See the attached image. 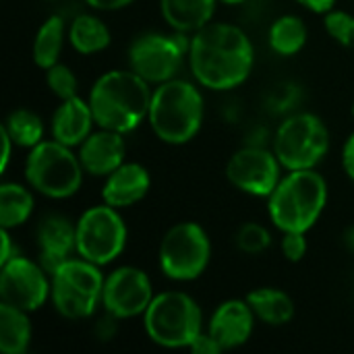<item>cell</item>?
<instances>
[{"label":"cell","mask_w":354,"mask_h":354,"mask_svg":"<svg viewBox=\"0 0 354 354\" xmlns=\"http://www.w3.org/2000/svg\"><path fill=\"white\" fill-rule=\"evenodd\" d=\"M31 344L29 313L8 303L0 305V351L4 354H25Z\"/></svg>","instance_id":"cell-24"},{"label":"cell","mask_w":354,"mask_h":354,"mask_svg":"<svg viewBox=\"0 0 354 354\" xmlns=\"http://www.w3.org/2000/svg\"><path fill=\"white\" fill-rule=\"evenodd\" d=\"M46 83L58 100H71L79 95V81L71 66L56 62L46 71Z\"/></svg>","instance_id":"cell-30"},{"label":"cell","mask_w":354,"mask_h":354,"mask_svg":"<svg viewBox=\"0 0 354 354\" xmlns=\"http://www.w3.org/2000/svg\"><path fill=\"white\" fill-rule=\"evenodd\" d=\"M93 124H95V118L87 100L79 95L71 100H60V106L54 110L52 122H50L52 139L68 147H77L91 135Z\"/></svg>","instance_id":"cell-19"},{"label":"cell","mask_w":354,"mask_h":354,"mask_svg":"<svg viewBox=\"0 0 354 354\" xmlns=\"http://www.w3.org/2000/svg\"><path fill=\"white\" fill-rule=\"evenodd\" d=\"M52 2H54V0H52Z\"/></svg>","instance_id":"cell-41"},{"label":"cell","mask_w":354,"mask_h":354,"mask_svg":"<svg viewBox=\"0 0 354 354\" xmlns=\"http://www.w3.org/2000/svg\"><path fill=\"white\" fill-rule=\"evenodd\" d=\"M342 168H344L346 176L354 180V133L346 139V143L342 147Z\"/></svg>","instance_id":"cell-34"},{"label":"cell","mask_w":354,"mask_h":354,"mask_svg":"<svg viewBox=\"0 0 354 354\" xmlns=\"http://www.w3.org/2000/svg\"><path fill=\"white\" fill-rule=\"evenodd\" d=\"M353 116H354V102H353Z\"/></svg>","instance_id":"cell-40"},{"label":"cell","mask_w":354,"mask_h":354,"mask_svg":"<svg viewBox=\"0 0 354 354\" xmlns=\"http://www.w3.org/2000/svg\"><path fill=\"white\" fill-rule=\"evenodd\" d=\"M268 39L278 56H295L307 44V25L297 15H282L272 23Z\"/></svg>","instance_id":"cell-26"},{"label":"cell","mask_w":354,"mask_h":354,"mask_svg":"<svg viewBox=\"0 0 354 354\" xmlns=\"http://www.w3.org/2000/svg\"><path fill=\"white\" fill-rule=\"evenodd\" d=\"M110 41H112V33L108 25L95 15L83 12L75 17L68 25V44L73 46V50H77L83 56L104 52L110 46Z\"/></svg>","instance_id":"cell-22"},{"label":"cell","mask_w":354,"mask_h":354,"mask_svg":"<svg viewBox=\"0 0 354 354\" xmlns=\"http://www.w3.org/2000/svg\"><path fill=\"white\" fill-rule=\"evenodd\" d=\"M77 226V255L104 268L116 261L127 247V224L120 209L102 203L85 209Z\"/></svg>","instance_id":"cell-10"},{"label":"cell","mask_w":354,"mask_h":354,"mask_svg":"<svg viewBox=\"0 0 354 354\" xmlns=\"http://www.w3.org/2000/svg\"><path fill=\"white\" fill-rule=\"evenodd\" d=\"M153 297L156 292L149 276L139 268L122 266L106 276L102 307L116 319H133L143 317Z\"/></svg>","instance_id":"cell-14"},{"label":"cell","mask_w":354,"mask_h":354,"mask_svg":"<svg viewBox=\"0 0 354 354\" xmlns=\"http://www.w3.org/2000/svg\"><path fill=\"white\" fill-rule=\"evenodd\" d=\"M131 2L135 0H85V4L91 6L93 10H120Z\"/></svg>","instance_id":"cell-35"},{"label":"cell","mask_w":354,"mask_h":354,"mask_svg":"<svg viewBox=\"0 0 354 354\" xmlns=\"http://www.w3.org/2000/svg\"><path fill=\"white\" fill-rule=\"evenodd\" d=\"M39 266L52 276L73 253H77V226L60 214L46 216L37 226Z\"/></svg>","instance_id":"cell-16"},{"label":"cell","mask_w":354,"mask_h":354,"mask_svg":"<svg viewBox=\"0 0 354 354\" xmlns=\"http://www.w3.org/2000/svg\"><path fill=\"white\" fill-rule=\"evenodd\" d=\"M35 207V197L31 187H23L19 183H2L0 185V228L12 230L23 226Z\"/></svg>","instance_id":"cell-25"},{"label":"cell","mask_w":354,"mask_h":354,"mask_svg":"<svg viewBox=\"0 0 354 354\" xmlns=\"http://www.w3.org/2000/svg\"><path fill=\"white\" fill-rule=\"evenodd\" d=\"M324 27L332 39L344 48H354V15L332 8L324 15Z\"/></svg>","instance_id":"cell-29"},{"label":"cell","mask_w":354,"mask_h":354,"mask_svg":"<svg viewBox=\"0 0 354 354\" xmlns=\"http://www.w3.org/2000/svg\"><path fill=\"white\" fill-rule=\"evenodd\" d=\"M83 174L79 153L75 156L73 147L56 139L37 143L29 149L25 160L27 185L50 199H68L79 193Z\"/></svg>","instance_id":"cell-6"},{"label":"cell","mask_w":354,"mask_h":354,"mask_svg":"<svg viewBox=\"0 0 354 354\" xmlns=\"http://www.w3.org/2000/svg\"><path fill=\"white\" fill-rule=\"evenodd\" d=\"M124 156H127L124 135L110 129H100L91 133L79 145V160L83 164V170L91 176L106 178L118 166L124 164Z\"/></svg>","instance_id":"cell-17"},{"label":"cell","mask_w":354,"mask_h":354,"mask_svg":"<svg viewBox=\"0 0 354 354\" xmlns=\"http://www.w3.org/2000/svg\"><path fill=\"white\" fill-rule=\"evenodd\" d=\"M149 189V170L139 162H124L112 174L106 176L102 187V201L116 209H127L143 201Z\"/></svg>","instance_id":"cell-18"},{"label":"cell","mask_w":354,"mask_h":354,"mask_svg":"<svg viewBox=\"0 0 354 354\" xmlns=\"http://www.w3.org/2000/svg\"><path fill=\"white\" fill-rule=\"evenodd\" d=\"M220 0H160L164 21L180 33H195L212 23Z\"/></svg>","instance_id":"cell-20"},{"label":"cell","mask_w":354,"mask_h":354,"mask_svg":"<svg viewBox=\"0 0 354 354\" xmlns=\"http://www.w3.org/2000/svg\"><path fill=\"white\" fill-rule=\"evenodd\" d=\"M247 303L251 305L255 317L268 326H286L295 317V301L288 292L272 286L255 288L247 295Z\"/></svg>","instance_id":"cell-21"},{"label":"cell","mask_w":354,"mask_h":354,"mask_svg":"<svg viewBox=\"0 0 354 354\" xmlns=\"http://www.w3.org/2000/svg\"><path fill=\"white\" fill-rule=\"evenodd\" d=\"M344 243H346L348 251H351V253H354V226H351V228L344 232Z\"/></svg>","instance_id":"cell-38"},{"label":"cell","mask_w":354,"mask_h":354,"mask_svg":"<svg viewBox=\"0 0 354 354\" xmlns=\"http://www.w3.org/2000/svg\"><path fill=\"white\" fill-rule=\"evenodd\" d=\"M212 261V241L197 222H178L166 230L158 249V263L166 278L193 282Z\"/></svg>","instance_id":"cell-9"},{"label":"cell","mask_w":354,"mask_h":354,"mask_svg":"<svg viewBox=\"0 0 354 354\" xmlns=\"http://www.w3.org/2000/svg\"><path fill=\"white\" fill-rule=\"evenodd\" d=\"M68 39V29L62 17L50 15L37 29L33 39V62L48 71L56 62H60V54L64 48V41Z\"/></svg>","instance_id":"cell-23"},{"label":"cell","mask_w":354,"mask_h":354,"mask_svg":"<svg viewBox=\"0 0 354 354\" xmlns=\"http://www.w3.org/2000/svg\"><path fill=\"white\" fill-rule=\"evenodd\" d=\"M0 241H2V251H0V266H2V263H6L8 259L17 257V255H19V249L12 245L10 230H6V228L0 230Z\"/></svg>","instance_id":"cell-33"},{"label":"cell","mask_w":354,"mask_h":354,"mask_svg":"<svg viewBox=\"0 0 354 354\" xmlns=\"http://www.w3.org/2000/svg\"><path fill=\"white\" fill-rule=\"evenodd\" d=\"M328 203L326 178L309 170H288L268 197L270 220L280 232H309Z\"/></svg>","instance_id":"cell-3"},{"label":"cell","mask_w":354,"mask_h":354,"mask_svg":"<svg viewBox=\"0 0 354 354\" xmlns=\"http://www.w3.org/2000/svg\"><path fill=\"white\" fill-rule=\"evenodd\" d=\"M255 319L257 317L247 299H228L212 313L207 332L222 346V351H232L249 342Z\"/></svg>","instance_id":"cell-15"},{"label":"cell","mask_w":354,"mask_h":354,"mask_svg":"<svg viewBox=\"0 0 354 354\" xmlns=\"http://www.w3.org/2000/svg\"><path fill=\"white\" fill-rule=\"evenodd\" d=\"M52 292V278L39 266L23 255L2 263L0 272V299L17 309L33 313L41 309Z\"/></svg>","instance_id":"cell-12"},{"label":"cell","mask_w":354,"mask_h":354,"mask_svg":"<svg viewBox=\"0 0 354 354\" xmlns=\"http://www.w3.org/2000/svg\"><path fill=\"white\" fill-rule=\"evenodd\" d=\"M2 129L12 139V143L17 147H23V149L35 147L37 143L44 141V135H46L44 120L35 112H31L27 108L12 110L6 116V120L2 122Z\"/></svg>","instance_id":"cell-27"},{"label":"cell","mask_w":354,"mask_h":354,"mask_svg":"<svg viewBox=\"0 0 354 354\" xmlns=\"http://www.w3.org/2000/svg\"><path fill=\"white\" fill-rule=\"evenodd\" d=\"M330 151V131L326 122L311 112L288 116L276 131L274 153L284 170L317 168Z\"/></svg>","instance_id":"cell-8"},{"label":"cell","mask_w":354,"mask_h":354,"mask_svg":"<svg viewBox=\"0 0 354 354\" xmlns=\"http://www.w3.org/2000/svg\"><path fill=\"white\" fill-rule=\"evenodd\" d=\"M307 232H282V255L290 263H299L307 255Z\"/></svg>","instance_id":"cell-31"},{"label":"cell","mask_w":354,"mask_h":354,"mask_svg":"<svg viewBox=\"0 0 354 354\" xmlns=\"http://www.w3.org/2000/svg\"><path fill=\"white\" fill-rule=\"evenodd\" d=\"M255 64L249 35L232 23H209L191 35L189 66L205 89L228 91L243 85Z\"/></svg>","instance_id":"cell-1"},{"label":"cell","mask_w":354,"mask_h":354,"mask_svg":"<svg viewBox=\"0 0 354 354\" xmlns=\"http://www.w3.org/2000/svg\"><path fill=\"white\" fill-rule=\"evenodd\" d=\"M189 351L193 354H222V346L209 336V332L205 330V332H201L195 340H193V344L189 346Z\"/></svg>","instance_id":"cell-32"},{"label":"cell","mask_w":354,"mask_h":354,"mask_svg":"<svg viewBox=\"0 0 354 354\" xmlns=\"http://www.w3.org/2000/svg\"><path fill=\"white\" fill-rule=\"evenodd\" d=\"M0 137H2V166H0V170H2V174L6 172V168H8V162H10V151H12V139L6 135V131L4 129H0Z\"/></svg>","instance_id":"cell-37"},{"label":"cell","mask_w":354,"mask_h":354,"mask_svg":"<svg viewBox=\"0 0 354 354\" xmlns=\"http://www.w3.org/2000/svg\"><path fill=\"white\" fill-rule=\"evenodd\" d=\"M153 89L135 71H108L89 89V106L100 129L122 135L135 131L147 116Z\"/></svg>","instance_id":"cell-2"},{"label":"cell","mask_w":354,"mask_h":354,"mask_svg":"<svg viewBox=\"0 0 354 354\" xmlns=\"http://www.w3.org/2000/svg\"><path fill=\"white\" fill-rule=\"evenodd\" d=\"M189 33H143L129 48V68L149 85H160L174 79L189 58Z\"/></svg>","instance_id":"cell-11"},{"label":"cell","mask_w":354,"mask_h":354,"mask_svg":"<svg viewBox=\"0 0 354 354\" xmlns=\"http://www.w3.org/2000/svg\"><path fill=\"white\" fill-rule=\"evenodd\" d=\"M203 112L201 91L193 83L174 77L156 85L147 118L153 135L162 143L185 145L201 131Z\"/></svg>","instance_id":"cell-4"},{"label":"cell","mask_w":354,"mask_h":354,"mask_svg":"<svg viewBox=\"0 0 354 354\" xmlns=\"http://www.w3.org/2000/svg\"><path fill=\"white\" fill-rule=\"evenodd\" d=\"M143 330L162 348H189L203 332V313L191 295L166 290L156 295L143 313Z\"/></svg>","instance_id":"cell-5"},{"label":"cell","mask_w":354,"mask_h":354,"mask_svg":"<svg viewBox=\"0 0 354 354\" xmlns=\"http://www.w3.org/2000/svg\"><path fill=\"white\" fill-rule=\"evenodd\" d=\"M50 278V301L64 319H87L102 305L106 276L102 274L100 266L77 255L66 259Z\"/></svg>","instance_id":"cell-7"},{"label":"cell","mask_w":354,"mask_h":354,"mask_svg":"<svg viewBox=\"0 0 354 354\" xmlns=\"http://www.w3.org/2000/svg\"><path fill=\"white\" fill-rule=\"evenodd\" d=\"M282 168L274 149L251 145L232 153L226 164V178L241 193L268 199L282 180Z\"/></svg>","instance_id":"cell-13"},{"label":"cell","mask_w":354,"mask_h":354,"mask_svg":"<svg viewBox=\"0 0 354 354\" xmlns=\"http://www.w3.org/2000/svg\"><path fill=\"white\" fill-rule=\"evenodd\" d=\"M220 2H224V4H243V2H247V0H220Z\"/></svg>","instance_id":"cell-39"},{"label":"cell","mask_w":354,"mask_h":354,"mask_svg":"<svg viewBox=\"0 0 354 354\" xmlns=\"http://www.w3.org/2000/svg\"><path fill=\"white\" fill-rule=\"evenodd\" d=\"M297 2L313 12H319V15H326L328 10H332L336 6V0H297Z\"/></svg>","instance_id":"cell-36"},{"label":"cell","mask_w":354,"mask_h":354,"mask_svg":"<svg viewBox=\"0 0 354 354\" xmlns=\"http://www.w3.org/2000/svg\"><path fill=\"white\" fill-rule=\"evenodd\" d=\"M272 245V234L263 224L247 222L236 232V247L245 255H261Z\"/></svg>","instance_id":"cell-28"}]
</instances>
